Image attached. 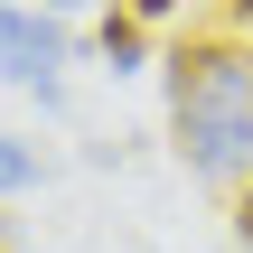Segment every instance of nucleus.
Listing matches in <instances>:
<instances>
[{
	"mask_svg": "<svg viewBox=\"0 0 253 253\" xmlns=\"http://www.w3.org/2000/svg\"><path fill=\"white\" fill-rule=\"evenodd\" d=\"M169 75V131L197 178H244L253 169V56L235 38H188L160 56Z\"/></svg>",
	"mask_w": 253,
	"mask_h": 253,
	"instance_id": "1",
	"label": "nucleus"
},
{
	"mask_svg": "<svg viewBox=\"0 0 253 253\" xmlns=\"http://www.w3.org/2000/svg\"><path fill=\"white\" fill-rule=\"evenodd\" d=\"M225 19H235V28H253V0H225Z\"/></svg>",
	"mask_w": 253,
	"mask_h": 253,
	"instance_id": "7",
	"label": "nucleus"
},
{
	"mask_svg": "<svg viewBox=\"0 0 253 253\" xmlns=\"http://www.w3.org/2000/svg\"><path fill=\"white\" fill-rule=\"evenodd\" d=\"M38 9H56V0H38Z\"/></svg>",
	"mask_w": 253,
	"mask_h": 253,
	"instance_id": "8",
	"label": "nucleus"
},
{
	"mask_svg": "<svg viewBox=\"0 0 253 253\" xmlns=\"http://www.w3.org/2000/svg\"><path fill=\"white\" fill-rule=\"evenodd\" d=\"M131 9H141V19H169V9H178V0H131Z\"/></svg>",
	"mask_w": 253,
	"mask_h": 253,
	"instance_id": "6",
	"label": "nucleus"
},
{
	"mask_svg": "<svg viewBox=\"0 0 253 253\" xmlns=\"http://www.w3.org/2000/svg\"><path fill=\"white\" fill-rule=\"evenodd\" d=\"M28 178H38V150L28 141H0V197H19Z\"/></svg>",
	"mask_w": 253,
	"mask_h": 253,
	"instance_id": "4",
	"label": "nucleus"
},
{
	"mask_svg": "<svg viewBox=\"0 0 253 253\" xmlns=\"http://www.w3.org/2000/svg\"><path fill=\"white\" fill-rule=\"evenodd\" d=\"M103 56H113V75H131V66H150V19L122 0V9H103Z\"/></svg>",
	"mask_w": 253,
	"mask_h": 253,
	"instance_id": "3",
	"label": "nucleus"
},
{
	"mask_svg": "<svg viewBox=\"0 0 253 253\" xmlns=\"http://www.w3.org/2000/svg\"><path fill=\"white\" fill-rule=\"evenodd\" d=\"M235 235H244V244H253V188H244V207H235Z\"/></svg>",
	"mask_w": 253,
	"mask_h": 253,
	"instance_id": "5",
	"label": "nucleus"
},
{
	"mask_svg": "<svg viewBox=\"0 0 253 253\" xmlns=\"http://www.w3.org/2000/svg\"><path fill=\"white\" fill-rule=\"evenodd\" d=\"M0 253H9V244H0Z\"/></svg>",
	"mask_w": 253,
	"mask_h": 253,
	"instance_id": "9",
	"label": "nucleus"
},
{
	"mask_svg": "<svg viewBox=\"0 0 253 253\" xmlns=\"http://www.w3.org/2000/svg\"><path fill=\"white\" fill-rule=\"evenodd\" d=\"M66 56H75V38H66L56 19H38V0H28V9L0 0V75H9V84H28V94L56 103V66H66Z\"/></svg>",
	"mask_w": 253,
	"mask_h": 253,
	"instance_id": "2",
	"label": "nucleus"
}]
</instances>
